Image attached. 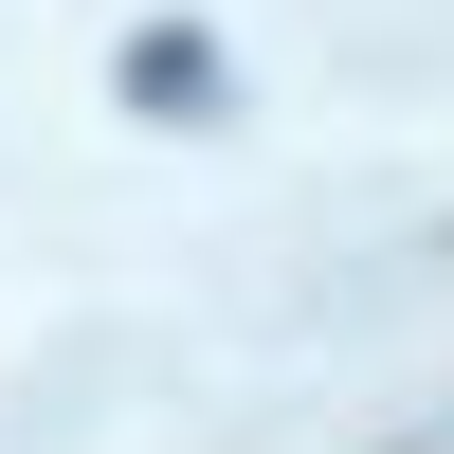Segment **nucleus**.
Listing matches in <instances>:
<instances>
[{
    "label": "nucleus",
    "mask_w": 454,
    "mask_h": 454,
    "mask_svg": "<svg viewBox=\"0 0 454 454\" xmlns=\"http://www.w3.org/2000/svg\"><path fill=\"white\" fill-rule=\"evenodd\" d=\"M109 91H128L145 128H200V109H218V36H200V19H145L128 55H109Z\"/></svg>",
    "instance_id": "nucleus-1"
}]
</instances>
